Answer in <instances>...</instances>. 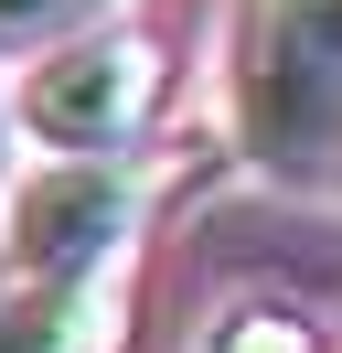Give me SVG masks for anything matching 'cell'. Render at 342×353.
Returning a JSON list of instances; mask_svg holds the SVG:
<instances>
[{
    "mask_svg": "<svg viewBox=\"0 0 342 353\" xmlns=\"http://www.w3.org/2000/svg\"><path fill=\"white\" fill-rule=\"evenodd\" d=\"M225 139L299 193H342V0H246L235 11Z\"/></svg>",
    "mask_w": 342,
    "mask_h": 353,
    "instance_id": "cell-1",
    "label": "cell"
},
{
    "mask_svg": "<svg viewBox=\"0 0 342 353\" xmlns=\"http://www.w3.org/2000/svg\"><path fill=\"white\" fill-rule=\"evenodd\" d=\"M171 193H182V150L11 161L0 172V289H64L97 268H128Z\"/></svg>",
    "mask_w": 342,
    "mask_h": 353,
    "instance_id": "cell-2",
    "label": "cell"
},
{
    "mask_svg": "<svg viewBox=\"0 0 342 353\" xmlns=\"http://www.w3.org/2000/svg\"><path fill=\"white\" fill-rule=\"evenodd\" d=\"M171 75L182 65L150 22L75 32V43L11 65V139H32V161H128L161 139Z\"/></svg>",
    "mask_w": 342,
    "mask_h": 353,
    "instance_id": "cell-3",
    "label": "cell"
},
{
    "mask_svg": "<svg viewBox=\"0 0 342 353\" xmlns=\"http://www.w3.org/2000/svg\"><path fill=\"white\" fill-rule=\"evenodd\" d=\"M139 332V257L64 289H0V353H128Z\"/></svg>",
    "mask_w": 342,
    "mask_h": 353,
    "instance_id": "cell-4",
    "label": "cell"
},
{
    "mask_svg": "<svg viewBox=\"0 0 342 353\" xmlns=\"http://www.w3.org/2000/svg\"><path fill=\"white\" fill-rule=\"evenodd\" d=\"M107 22H128V0H0V75L75 43V32H107Z\"/></svg>",
    "mask_w": 342,
    "mask_h": 353,
    "instance_id": "cell-5",
    "label": "cell"
},
{
    "mask_svg": "<svg viewBox=\"0 0 342 353\" xmlns=\"http://www.w3.org/2000/svg\"><path fill=\"white\" fill-rule=\"evenodd\" d=\"M203 353H332V343H321V321L289 310V300H235V310H214Z\"/></svg>",
    "mask_w": 342,
    "mask_h": 353,
    "instance_id": "cell-6",
    "label": "cell"
},
{
    "mask_svg": "<svg viewBox=\"0 0 342 353\" xmlns=\"http://www.w3.org/2000/svg\"><path fill=\"white\" fill-rule=\"evenodd\" d=\"M21 161V139H11V75H0V172Z\"/></svg>",
    "mask_w": 342,
    "mask_h": 353,
    "instance_id": "cell-7",
    "label": "cell"
}]
</instances>
